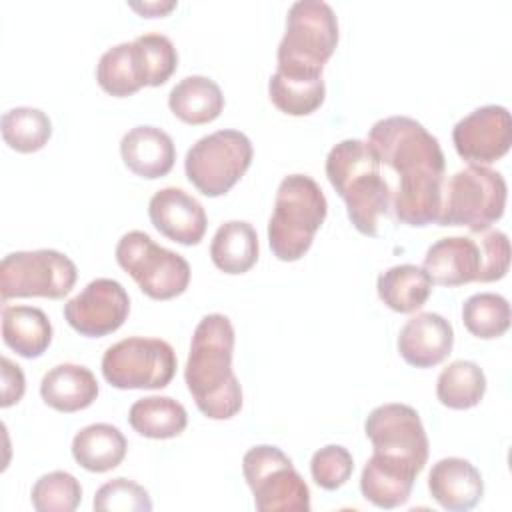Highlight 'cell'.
Segmentation results:
<instances>
[{
    "instance_id": "obj_7",
    "label": "cell",
    "mask_w": 512,
    "mask_h": 512,
    "mask_svg": "<svg viewBox=\"0 0 512 512\" xmlns=\"http://www.w3.org/2000/svg\"><path fill=\"white\" fill-rule=\"evenodd\" d=\"M252 142L240 130H216L196 140L184 160L188 180L204 196L226 194L252 164Z\"/></svg>"
},
{
    "instance_id": "obj_19",
    "label": "cell",
    "mask_w": 512,
    "mask_h": 512,
    "mask_svg": "<svg viewBox=\"0 0 512 512\" xmlns=\"http://www.w3.org/2000/svg\"><path fill=\"white\" fill-rule=\"evenodd\" d=\"M120 154L128 170L140 178L166 176L176 160V148L168 132L156 126H134L120 140Z\"/></svg>"
},
{
    "instance_id": "obj_16",
    "label": "cell",
    "mask_w": 512,
    "mask_h": 512,
    "mask_svg": "<svg viewBox=\"0 0 512 512\" xmlns=\"http://www.w3.org/2000/svg\"><path fill=\"white\" fill-rule=\"evenodd\" d=\"M454 346L452 324L436 312L412 316L398 334V352L406 364L432 368L446 360Z\"/></svg>"
},
{
    "instance_id": "obj_32",
    "label": "cell",
    "mask_w": 512,
    "mask_h": 512,
    "mask_svg": "<svg viewBox=\"0 0 512 512\" xmlns=\"http://www.w3.org/2000/svg\"><path fill=\"white\" fill-rule=\"evenodd\" d=\"M462 322L476 338H498L510 328V304L496 292L472 294L462 304Z\"/></svg>"
},
{
    "instance_id": "obj_35",
    "label": "cell",
    "mask_w": 512,
    "mask_h": 512,
    "mask_svg": "<svg viewBox=\"0 0 512 512\" xmlns=\"http://www.w3.org/2000/svg\"><path fill=\"white\" fill-rule=\"evenodd\" d=\"M98 512H150L152 500L148 490L128 478H114L102 484L94 494Z\"/></svg>"
},
{
    "instance_id": "obj_25",
    "label": "cell",
    "mask_w": 512,
    "mask_h": 512,
    "mask_svg": "<svg viewBox=\"0 0 512 512\" xmlns=\"http://www.w3.org/2000/svg\"><path fill=\"white\" fill-rule=\"evenodd\" d=\"M214 266L226 274H244L258 260V234L246 220H228L218 226L210 242Z\"/></svg>"
},
{
    "instance_id": "obj_38",
    "label": "cell",
    "mask_w": 512,
    "mask_h": 512,
    "mask_svg": "<svg viewBox=\"0 0 512 512\" xmlns=\"http://www.w3.org/2000/svg\"><path fill=\"white\" fill-rule=\"evenodd\" d=\"M24 388L26 380L22 368L14 364L8 356H2V408H8L14 402H18L24 394Z\"/></svg>"
},
{
    "instance_id": "obj_37",
    "label": "cell",
    "mask_w": 512,
    "mask_h": 512,
    "mask_svg": "<svg viewBox=\"0 0 512 512\" xmlns=\"http://www.w3.org/2000/svg\"><path fill=\"white\" fill-rule=\"evenodd\" d=\"M478 234V244L482 252V270L478 282H494L506 276L510 266V240L500 230H482Z\"/></svg>"
},
{
    "instance_id": "obj_17",
    "label": "cell",
    "mask_w": 512,
    "mask_h": 512,
    "mask_svg": "<svg viewBox=\"0 0 512 512\" xmlns=\"http://www.w3.org/2000/svg\"><path fill=\"white\" fill-rule=\"evenodd\" d=\"M422 268L432 284L462 286L478 282L482 270L480 244L470 236L440 238L426 250Z\"/></svg>"
},
{
    "instance_id": "obj_4",
    "label": "cell",
    "mask_w": 512,
    "mask_h": 512,
    "mask_svg": "<svg viewBox=\"0 0 512 512\" xmlns=\"http://www.w3.org/2000/svg\"><path fill=\"white\" fill-rule=\"evenodd\" d=\"M328 214V202L318 182L306 174L282 178L268 220V244L282 262L300 260L312 246Z\"/></svg>"
},
{
    "instance_id": "obj_30",
    "label": "cell",
    "mask_w": 512,
    "mask_h": 512,
    "mask_svg": "<svg viewBox=\"0 0 512 512\" xmlns=\"http://www.w3.org/2000/svg\"><path fill=\"white\" fill-rule=\"evenodd\" d=\"M96 80L104 92L118 98L138 92L144 84L134 44L120 42L108 48L98 60Z\"/></svg>"
},
{
    "instance_id": "obj_5",
    "label": "cell",
    "mask_w": 512,
    "mask_h": 512,
    "mask_svg": "<svg viewBox=\"0 0 512 512\" xmlns=\"http://www.w3.org/2000/svg\"><path fill=\"white\" fill-rule=\"evenodd\" d=\"M336 44L338 18L332 6L322 0H298L286 14L276 72L296 78H320Z\"/></svg>"
},
{
    "instance_id": "obj_1",
    "label": "cell",
    "mask_w": 512,
    "mask_h": 512,
    "mask_svg": "<svg viewBox=\"0 0 512 512\" xmlns=\"http://www.w3.org/2000/svg\"><path fill=\"white\" fill-rule=\"evenodd\" d=\"M366 142L380 164L398 174V188L392 192L396 218L408 226L436 224L446 182L438 138L410 116H388L372 124Z\"/></svg>"
},
{
    "instance_id": "obj_26",
    "label": "cell",
    "mask_w": 512,
    "mask_h": 512,
    "mask_svg": "<svg viewBox=\"0 0 512 512\" xmlns=\"http://www.w3.org/2000/svg\"><path fill=\"white\" fill-rule=\"evenodd\" d=\"M376 290L380 300L394 312L410 314L426 304L432 292V280L416 264H398L378 276Z\"/></svg>"
},
{
    "instance_id": "obj_9",
    "label": "cell",
    "mask_w": 512,
    "mask_h": 512,
    "mask_svg": "<svg viewBox=\"0 0 512 512\" xmlns=\"http://www.w3.org/2000/svg\"><path fill=\"white\" fill-rule=\"evenodd\" d=\"M176 374V352L162 338L130 336L106 348L102 376L120 390H160Z\"/></svg>"
},
{
    "instance_id": "obj_20",
    "label": "cell",
    "mask_w": 512,
    "mask_h": 512,
    "mask_svg": "<svg viewBox=\"0 0 512 512\" xmlns=\"http://www.w3.org/2000/svg\"><path fill=\"white\" fill-rule=\"evenodd\" d=\"M40 396L58 412H78L96 400L98 382L90 368L64 362L44 374L40 382Z\"/></svg>"
},
{
    "instance_id": "obj_39",
    "label": "cell",
    "mask_w": 512,
    "mask_h": 512,
    "mask_svg": "<svg viewBox=\"0 0 512 512\" xmlns=\"http://www.w3.org/2000/svg\"><path fill=\"white\" fill-rule=\"evenodd\" d=\"M134 10H138V12H142V14H146V16H160V14H164V12H168V10H172L174 6H176V2H166V4H160V2H150V4H130Z\"/></svg>"
},
{
    "instance_id": "obj_21",
    "label": "cell",
    "mask_w": 512,
    "mask_h": 512,
    "mask_svg": "<svg viewBox=\"0 0 512 512\" xmlns=\"http://www.w3.org/2000/svg\"><path fill=\"white\" fill-rule=\"evenodd\" d=\"M416 476L414 468L372 454L360 476V492L378 508H396L408 502Z\"/></svg>"
},
{
    "instance_id": "obj_34",
    "label": "cell",
    "mask_w": 512,
    "mask_h": 512,
    "mask_svg": "<svg viewBox=\"0 0 512 512\" xmlns=\"http://www.w3.org/2000/svg\"><path fill=\"white\" fill-rule=\"evenodd\" d=\"M30 500L38 512H72L82 500V486L70 472L54 470L34 482Z\"/></svg>"
},
{
    "instance_id": "obj_3",
    "label": "cell",
    "mask_w": 512,
    "mask_h": 512,
    "mask_svg": "<svg viewBox=\"0 0 512 512\" xmlns=\"http://www.w3.org/2000/svg\"><path fill=\"white\" fill-rule=\"evenodd\" d=\"M326 176L346 202L352 226L364 236H378L392 204V188L380 172V160L366 140L346 138L326 156Z\"/></svg>"
},
{
    "instance_id": "obj_8",
    "label": "cell",
    "mask_w": 512,
    "mask_h": 512,
    "mask_svg": "<svg viewBox=\"0 0 512 512\" xmlns=\"http://www.w3.org/2000/svg\"><path fill=\"white\" fill-rule=\"evenodd\" d=\"M116 260L138 288L154 300L176 298L190 284L188 260L156 244L142 230H130L118 240Z\"/></svg>"
},
{
    "instance_id": "obj_10",
    "label": "cell",
    "mask_w": 512,
    "mask_h": 512,
    "mask_svg": "<svg viewBox=\"0 0 512 512\" xmlns=\"http://www.w3.org/2000/svg\"><path fill=\"white\" fill-rule=\"evenodd\" d=\"M76 264L52 248L10 252L0 262V296L10 298H64L76 284Z\"/></svg>"
},
{
    "instance_id": "obj_31",
    "label": "cell",
    "mask_w": 512,
    "mask_h": 512,
    "mask_svg": "<svg viewBox=\"0 0 512 512\" xmlns=\"http://www.w3.org/2000/svg\"><path fill=\"white\" fill-rule=\"evenodd\" d=\"M52 136V122L46 112L32 106H18L2 116V138L16 152H36Z\"/></svg>"
},
{
    "instance_id": "obj_29",
    "label": "cell",
    "mask_w": 512,
    "mask_h": 512,
    "mask_svg": "<svg viewBox=\"0 0 512 512\" xmlns=\"http://www.w3.org/2000/svg\"><path fill=\"white\" fill-rule=\"evenodd\" d=\"M272 104L290 116H308L316 112L326 96V86L320 78H296L274 72L268 80Z\"/></svg>"
},
{
    "instance_id": "obj_13",
    "label": "cell",
    "mask_w": 512,
    "mask_h": 512,
    "mask_svg": "<svg viewBox=\"0 0 512 512\" xmlns=\"http://www.w3.org/2000/svg\"><path fill=\"white\" fill-rule=\"evenodd\" d=\"M130 312L124 286L112 278H96L64 304L66 322L82 336L100 338L116 332Z\"/></svg>"
},
{
    "instance_id": "obj_2",
    "label": "cell",
    "mask_w": 512,
    "mask_h": 512,
    "mask_svg": "<svg viewBox=\"0 0 512 512\" xmlns=\"http://www.w3.org/2000/svg\"><path fill=\"white\" fill-rule=\"evenodd\" d=\"M234 326L224 314H206L194 328L184 380L198 410L228 420L242 408V388L232 370Z\"/></svg>"
},
{
    "instance_id": "obj_15",
    "label": "cell",
    "mask_w": 512,
    "mask_h": 512,
    "mask_svg": "<svg viewBox=\"0 0 512 512\" xmlns=\"http://www.w3.org/2000/svg\"><path fill=\"white\" fill-rule=\"evenodd\" d=\"M148 216L160 234L184 246L198 244L208 224L204 206L176 186H166L150 198Z\"/></svg>"
},
{
    "instance_id": "obj_11",
    "label": "cell",
    "mask_w": 512,
    "mask_h": 512,
    "mask_svg": "<svg viewBox=\"0 0 512 512\" xmlns=\"http://www.w3.org/2000/svg\"><path fill=\"white\" fill-rule=\"evenodd\" d=\"M242 474L260 512L310 510V490L292 460L276 446L260 444L242 458Z\"/></svg>"
},
{
    "instance_id": "obj_12",
    "label": "cell",
    "mask_w": 512,
    "mask_h": 512,
    "mask_svg": "<svg viewBox=\"0 0 512 512\" xmlns=\"http://www.w3.org/2000/svg\"><path fill=\"white\" fill-rule=\"evenodd\" d=\"M364 432L374 454L406 464L416 472L426 466L430 444L420 414L412 406L398 402L376 406L364 422Z\"/></svg>"
},
{
    "instance_id": "obj_33",
    "label": "cell",
    "mask_w": 512,
    "mask_h": 512,
    "mask_svg": "<svg viewBox=\"0 0 512 512\" xmlns=\"http://www.w3.org/2000/svg\"><path fill=\"white\" fill-rule=\"evenodd\" d=\"M132 44L144 86H160L174 74L178 66V52L168 36L148 32L134 38Z\"/></svg>"
},
{
    "instance_id": "obj_24",
    "label": "cell",
    "mask_w": 512,
    "mask_h": 512,
    "mask_svg": "<svg viewBox=\"0 0 512 512\" xmlns=\"http://www.w3.org/2000/svg\"><path fill=\"white\" fill-rule=\"evenodd\" d=\"M128 450V442L120 428L96 422L76 432L72 440L74 460L88 472H108L116 468Z\"/></svg>"
},
{
    "instance_id": "obj_23",
    "label": "cell",
    "mask_w": 512,
    "mask_h": 512,
    "mask_svg": "<svg viewBox=\"0 0 512 512\" xmlns=\"http://www.w3.org/2000/svg\"><path fill=\"white\" fill-rule=\"evenodd\" d=\"M168 106L182 122L200 126L220 116L224 108V94L208 76H186L170 90Z\"/></svg>"
},
{
    "instance_id": "obj_6",
    "label": "cell",
    "mask_w": 512,
    "mask_h": 512,
    "mask_svg": "<svg viewBox=\"0 0 512 512\" xmlns=\"http://www.w3.org/2000/svg\"><path fill=\"white\" fill-rule=\"evenodd\" d=\"M506 180L488 166H466L444 182L438 226H466L472 234L490 228L506 208Z\"/></svg>"
},
{
    "instance_id": "obj_36",
    "label": "cell",
    "mask_w": 512,
    "mask_h": 512,
    "mask_svg": "<svg viewBox=\"0 0 512 512\" xmlns=\"http://www.w3.org/2000/svg\"><path fill=\"white\" fill-rule=\"evenodd\" d=\"M352 454L340 444H328L312 454L310 474L312 480L324 490H336L352 476Z\"/></svg>"
},
{
    "instance_id": "obj_18",
    "label": "cell",
    "mask_w": 512,
    "mask_h": 512,
    "mask_svg": "<svg viewBox=\"0 0 512 512\" xmlns=\"http://www.w3.org/2000/svg\"><path fill=\"white\" fill-rule=\"evenodd\" d=\"M428 490L442 508L450 512H464L480 502L484 482L472 462L450 456L432 466L428 474Z\"/></svg>"
},
{
    "instance_id": "obj_28",
    "label": "cell",
    "mask_w": 512,
    "mask_h": 512,
    "mask_svg": "<svg viewBox=\"0 0 512 512\" xmlns=\"http://www.w3.org/2000/svg\"><path fill=\"white\" fill-rule=\"evenodd\" d=\"M486 376L476 362L454 360L436 380V396L442 406L452 410H468L484 398Z\"/></svg>"
},
{
    "instance_id": "obj_27",
    "label": "cell",
    "mask_w": 512,
    "mask_h": 512,
    "mask_svg": "<svg viewBox=\"0 0 512 512\" xmlns=\"http://www.w3.org/2000/svg\"><path fill=\"white\" fill-rule=\"evenodd\" d=\"M128 422L140 436L166 440L184 432L188 414L186 408L170 396H146L130 406Z\"/></svg>"
},
{
    "instance_id": "obj_14",
    "label": "cell",
    "mask_w": 512,
    "mask_h": 512,
    "mask_svg": "<svg viewBox=\"0 0 512 512\" xmlns=\"http://www.w3.org/2000/svg\"><path fill=\"white\" fill-rule=\"evenodd\" d=\"M452 142L462 160L486 166L502 158L512 146V118L504 106L486 104L456 122Z\"/></svg>"
},
{
    "instance_id": "obj_22",
    "label": "cell",
    "mask_w": 512,
    "mask_h": 512,
    "mask_svg": "<svg viewBox=\"0 0 512 512\" xmlns=\"http://www.w3.org/2000/svg\"><path fill=\"white\" fill-rule=\"evenodd\" d=\"M2 338L22 358H38L52 342V324L36 306H4Z\"/></svg>"
}]
</instances>
